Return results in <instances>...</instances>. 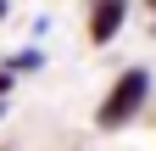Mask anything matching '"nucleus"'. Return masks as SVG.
<instances>
[{"label": "nucleus", "instance_id": "obj_1", "mask_svg": "<svg viewBox=\"0 0 156 151\" xmlns=\"http://www.w3.org/2000/svg\"><path fill=\"white\" fill-rule=\"evenodd\" d=\"M151 101V67H123L112 79V90L101 95V106H95V129H123V123H134V112H140Z\"/></svg>", "mask_w": 156, "mask_h": 151}, {"label": "nucleus", "instance_id": "obj_2", "mask_svg": "<svg viewBox=\"0 0 156 151\" xmlns=\"http://www.w3.org/2000/svg\"><path fill=\"white\" fill-rule=\"evenodd\" d=\"M128 23V0H89V45H112Z\"/></svg>", "mask_w": 156, "mask_h": 151}, {"label": "nucleus", "instance_id": "obj_3", "mask_svg": "<svg viewBox=\"0 0 156 151\" xmlns=\"http://www.w3.org/2000/svg\"><path fill=\"white\" fill-rule=\"evenodd\" d=\"M0 67H11L17 79H23V73H39V67H45V50H39V45H23V50H11Z\"/></svg>", "mask_w": 156, "mask_h": 151}, {"label": "nucleus", "instance_id": "obj_4", "mask_svg": "<svg viewBox=\"0 0 156 151\" xmlns=\"http://www.w3.org/2000/svg\"><path fill=\"white\" fill-rule=\"evenodd\" d=\"M11 84H17V73H11V67H0V101H11Z\"/></svg>", "mask_w": 156, "mask_h": 151}, {"label": "nucleus", "instance_id": "obj_5", "mask_svg": "<svg viewBox=\"0 0 156 151\" xmlns=\"http://www.w3.org/2000/svg\"><path fill=\"white\" fill-rule=\"evenodd\" d=\"M6 17H11V0H0V23H6Z\"/></svg>", "mask_w": 156, "mask_h": 151}, {"label": "nucleus", "instance_id": "obj_6", "mask_svg": "<svg viewBox=\"0 0 156 151\" xmlns=\"http://www.w3.org/2000/svg\"><path fill=\"white\" fill-rule=\"evenodd\" d=\"M145 11H156V0H145Z\"/></svg>", "mask_w": 156, "mask_h": 151}, {"label": "nucleus", "instance_id": "obj_7", "mask_svg": "<svg viewBox=\"0 0 156 151\" xmlns=\"http://www.w3.org/2000/svg\"><path fill=\"white\" fill-rule=\"evenodd\" d=\"M0 118H6V101H0Z\"/></svg>", "mask_w": 156, "mask_h": 151}]
</instances>
